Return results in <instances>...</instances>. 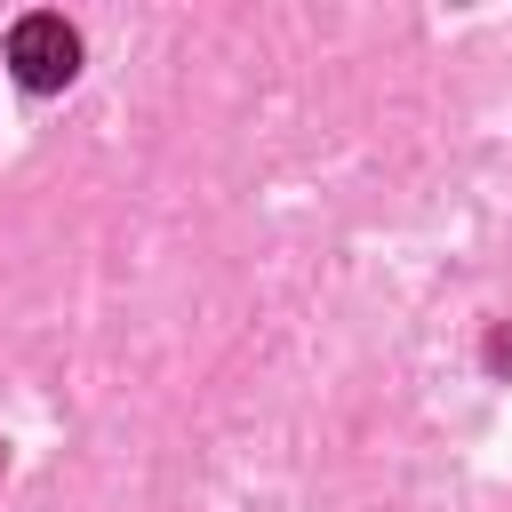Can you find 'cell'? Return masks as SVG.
I'll return each mask as SVG.
<instances>
[{
  "label": "cell",
  "mask_w": 512,
  "mask_h": 512,
  "mask_svg": "<svg viewBox=\"0 0 512 512\" xmlns=\"http://www.w3.org/2000/svg\"><path fill=\"white\" fill-rule=\"evenodd\" d=\"M8 72H16L32 96L64 88V80L80 72V32H72L64 16H16V32H8Z\"/></svg>",
  "instance_id": "1"
}]
</instances>
